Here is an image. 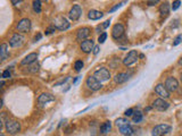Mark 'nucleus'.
I'll use <instances>...</instances> for the list:
<instances>
[{
	"label": "nucleus",
	"instance_id": "obj_1",
	"mask_svg": "<svg viewBox=\"0 0 182 136\" xmlns=\"http://www.w3.org/2000/svg\"><path fill=\"white\" fill-rule=\"evenodd\" d=\"M5 127L9 134H16L21 129V124L14 119H7L5 121Z\"/></svg>",
	"mask_w": 182,
	"mask_h": 136
},
{
	"label": "nucleus",
	"instance_id": "obj_2",
	"mask_svg": "<svg viewBox=\"0 0 182 136\" xmlns=\"http://www.w3.org/2000/svg\"><path fill=\"white\" fill-rule=\"evenodd\" d=\"M172 129L170 125L166 124H162V125H157L153 128V136H164L166 134H169Z\"/></svg>",
	"mask_w": 182,
	"mask_h": 136
},
{
	"label": "nucleus",
	"instance_id": "obj_3",
	"mask_svg": "<svg viewBox=\"0 0 182 136\" xmlns=\"http://www.w3.org/2000/svg\"><path fill=\"white\" fill-rule=\"evenodd\" d=\"M93 76L101 83V82H106V81L110 78V73H109V70L107 68H99V69H97L95 72Z\"/></svg>",
	"mask_w": 182,
	"mask_h": 136
},
{
	"label": "nucleus",
	"instance_id": "obj_4",
	"mask_svg": "<svg viewBox=\"0 0 182 136\" xmlns=\"http://www.w3.org/2000/svg\"><path fill=\"white\" fill-rule=\"evenodd\" d=\"M54 26L58 28V30H60V31H65V30L69 28L71 24H69V22L64 16H58L54 21Z\"/></svg>",
	"mask_w": 182,
	"mask_h": 136
},
{
	"label": "nucleus",
	"instance_id": "obj_5",
	"mask_svg": "<svg viewBox=\"0 0 182 136\" xmlns=\"http://www.w3.org/2000/svg\"><path fill=\"white\" fill-rule=\"evenodd\" d=\"M87 86L90 89L91 91H99L101 89V83L95 77V76H89L87 78Z\"/></svg>",
	"mask_w": 182,
	"mask_h": 136
},
{
	"label": "nucleus",
	"instance_id": "obj_6",
	"mask_svg": "<svg viewBox=\"0 0 182 136\" xmlns=\"http://www.w3.org/2000/svg\"><path fill=\"white\" fill-rule=\"evenodd\" d=\"M31 30V21L28 18H23L17 24V31L21 33H28Z\"/></svg>",
	"mask_w": 182,
	"mask_h": 136
},
{
	"label": "nucleus",
	"instance_id": "obj_7",
	"mask_svg": "<svg viewBox=\"0 0 182 136\" xmlns=\"http://www.w3.org/2000/svg\"><path fill=\"white\" fill-rule=\"evenodd\" d=\"M138 52L136 50H131L126 57H125L124 59H123V64H124L125 66H131V65H133V64H136V60H138Z\"/></svg>",
	"mask_w": 182,
	"mask_h": 136
},
{
	"label": "nucleus",
	"instance_id": "obj_8",
	"mask_svg": "<svg viewBox=\"0 0 182 136\" xmlns=\"http://www.w3.org/2000/svg\"><path fill=\"white\" fill-rule=\"evenodd\" d=\"M170 107V104L167 103V102L165 101L164 99H156L153 103V108L154 109H156V110H158V111H165V110H167Z\"/></svg>",
	"mask_w": 182,
	"mask_h": 136
},
{
	"label": "nucleus",
	"instance_id": "obj_9",
	"mask_svg": "<svg viewBox=\"0 0 182 136\" xmlns=\"http://www.w3.org/2000/svg\"><path fill=\"white\" fill-rule=\"evenodd\" d=\"M81 15H82V8L80 5H74L68 13V16L72 21H78L81 17Z\"/></svg>",
	"mask_w": 182,
	"mask_h": 136
},
{
	"label": "nucleus",
	"instance_id": "obj_10",
	"mask_svg": "<svg viewBox=\"0 0 182 136\" xmlns=\"http://www.w3.org/2000/svg\"><path fill=\"white\" fill-rule=\"evenodd\" d=\"M124 26L122 24H116V25H114L113 30H112V36H113V39L119 40L124 35Z\"/></svg>",
	"mask_w": 182,
	"mask_h": 136
},
{
	"label": "nucleus",
	"instance_id": "obj_11",
	"mask_svg": "<svg viewBox=\"0 0 182 136\" xmlns=\"http://www.w3.org/2000/svg\"><path fill=\"white\" fill-rule=\"evenodd\" d=\"M24 41H25L24 36L21 35V34L16 33L10 38V40H9V44H10V47H13V48H17V47H21V45L24 43Z\"/></svg>",
	"mask_w": 182,
	"mask_h": 136
},
{
	"label": "nucleus",
	"instance_id": "obj_12",
	"mask_svg": "<svg viewBox=\"0 0 182 136\" xmlns=\"http://www.w3.org/2000/svg\"><path fill=\"white\" fill-rule=\"evenodd\" d=\"M165 87L169 92H174L179 87V83L174 77H167L165 81Z\"/></svg>",
	"mask_w": 182,
	"mask_h": 136
},
{
	"label": "nucleus",
	"instance_id": "obj_13",
	"mask_svg": "<svg viewBox=\"0 0 182 136\" xmlns=\"http://www.w3.org/2000/svg\"><path fill=\"white\" fill-rule=\"evenodd\" d=\"M155 92H156V93H157L162 99H169V98H170V92L166 90L165 85H163V84L156 85V87H155Z\"/></svg>",
	"mask_w": 182,
	"mask_h": 136
},
{
	"label": "nucleus",
	"instance_id": "obj_14",
	"mask_svg": "<svg viewBox=\"0 0 182 136\" xmlns=\"http://www.w3.org/2000/svg\"><path fill=\"white\" fill-rule=\"evenodd\" d=\"M93 41L92 40H85L81 43V50L85 52V53H89L91 51H93Z\"/></svg>",
	"mask_w": 182,
	"mask_h": 136
},
{
	"label": "nucleus",
	"instance_id": "obj_15",
	"mask_svg": "<svg viewBox=\"0 0 182 136\" xmlns=\"http://www.w3.org/2000/svg\"><path fill=\"white\" fill-rule=\"evenodd\" d=\"M55 100V96L50 94V93H42L41 95L38 98V102L39 104H46L48 102H51Z\"/></svg>",
	"mask_w": 182,
	"mask_h": 136
},
{
	"label": "nucleus",
	"instance_id": "obj_16",
	"mask_svg": "<svg viewBox=\"0 0 182 136\" xmlns=\"http://www.w3.org/2000/svg\"><path fill=\"white\" fill-rule=\"evenodd\" d=\"M37 59H38V53H35V52H32V53H30V55H28V56L25 57L24 59L22 60V65H32V64H34V62L37 61Z\"/></svg>",
	"mask_w": 182,
	"mask_h": 136
},
{
	"label": "nucleus",
	"instance_id": "obj_17",
	"mask_svg": "<svg viewBox=\"0 0 182 136\" xmlns=\"http://www.w3.org/2000/svg\"><path fill=\"white\" fill-rule=\"evenodd\" d=\"M90 35V28L89 27H82L78 31V35H76V39L78 40H84Z\"/></svg>",
	"mask_w": 182,
	"mask_h": 136
},
{
	"label": "nucleus",
	"instance_id": "obj_18",
	"mask_svg": "<svg viewBox=\"0 0 182 136\" xmlns=\"http://www.w3.org/2000/svg\"><path fill=\"white\" fill-rule=\"evenodd\" d=\"M9 57V51H8V45L4 43L0 47V59L1 61H5L6 59Z\"/></svg>",
	"mask_w": 182,
	"mask_h": 136
},
{
	"label": "nucleus",
	"instance_id": "obj_19",
	"mask_svg": "<svg viewBox=\"0 0 182 136\" xmlns=\"http://www.w3.org/2000/svg\"><path fill=\"white\" fill-rule=\"evenodd\" d=\"M102 16H104V14H102L101 11L95 10V9L90 10V11H89V14H88V17L90 18L91 21H97V19H100Z\"/></svg>",
	"mask_w": 182,
	"mask_h": 136
},
{
	"label": "nucleus",
	"instance_id": "obj_20",
	"mask_svg": "<svg viewBox=\"0 0 182 136\" xmlns=\"http://www.w3.org/2000/svg\"><path fill=\"white\" fill-rule=\"evenodd\" d=\"M128 79H129V75H128V74H125V73H119L114 77V81H115L117 84L125 83Z\"/></svg>",
	"mask_w": 182,
	"mask_h": 136
},
{
	"label": "nucleus",
	"instance_id": "obj_21",
	"mask_svg": "<svg viewBox=\"0 0 182 136\" xmlns=\"http://www.w3.org/2000/svg\"><path fill=\"white\" fill-rule=\"evenodd\" d=\"M119 132L122 135L125 136H130L133 134V128L131 127V125H128V126H123V127H119Z\"/></svg>",
	"mask_w": 182,
	"mask_h": 136
},
{
	"label": "nucleus",
	"instance_id": "obj_22",
	"mask_svg": "<svg viewBox=\"0 0 182 136\" xmlns=\"http://www.w3.org/2000/svg\"><path fill=\"white\" fill-rule=\"evenodd\" d=\"M159 11L163 16H166L169 13H170V4L169 2H163L160 7H159Z\"/></svg>",
	"mask_w": 182,
	"mask_h": 136
},
{
	"label": "nucleus",
	"instance_id": "obj_23",
	"mask_svg": "<svg viewBox=\"0 0 182 136\" xmlns=\"http://www.w3.org/2000/svg\"><path fill=\"white\" fill-rule=\"evenodd\" d=\"M110 129H112L110 121H105V123L101 125V127H100V133H101V134H107Z\"/></svg>",
	"mask_w": 182,
	"mask_h": 136
},
{
	"label": "nucleus",
	"instance_id": "obj_24",
	"mask_svg": "<svg viewBox=\"0 0 182 136\" xmlns=\"http://www.w3.org/2000/svg\"><path fill=\"white\" fill-rule=\"evenodd\" d=\"M143 118V115H142L141 111H136L132 116V119H133V123H140Z\"/></svg>",
	"mask_w": 182,
	"mask_h": 136
},
{
	"label": "nucleus",
	"instance_id": "obj_25",
	"mask_svg": "<svg viewBox=\"0 0 182 136\" xmlns=\"http://www.w3.org/2000/svg\"><path fill=\"white\" fill-rule=\"evenodd\" d=\"M116 125H117V127H123V126H128V125H130V123H129V120L125 118H119L116 119Z\"/></svg>",
	"mask_w": 182,
	"mask_h": 136
},
{
	"label": "nucleus",
	"instance_id": "obj_26",
	"mask_svg": "<svg viewBox=\"0 0 182 136\" xmlns=\"http://www.w3.org/2000/svg\"><path fill=\"white\" fill-rule=\"evenodd\" d=\"M33 10L35 11L37 14H40V13H41V1H40V0L33 1Z\"/></svg>",
	"mask_w": 182,
	"mask_h": 136
},
{
	"label": "nucleus",
	"instance_id": "obj_27",
	"mask_svg": "<svg viewBox=\"0 0 182 136\" xmlns=\"http://www.w3.org/2000/svg\"><path fill=\"white\" fill-rule=\"evenodd\" d=\"M109 24H110V21H109V19H108V21H106V22H104V24L99 25V26H98V27L96 28L97 32H98L99 30H104V28H107L108 26H109Z\"/></svg>",
	"mask_w": 182,
	"mask_h": 136
},
{
	"label": "nucleus",
	"instance_id": "obj_28",
	"mask_svg": "<svg viewBox=\"0 0 182 136\" xmlns=\"http://www.w3.org/2000/svg\"><path fill=\"white\" fill-rule=\"evenodd\" d=\"M107 39V33H105V32H102L100 35H99V38H98V42L99 43H104L105 41Z\"/></svg>",
	"mask_w": 182,
	"mask_h": 136
},
{
	"label": "nucleus",
	"instance_id": "obj_29",
	"mask_svg": "<svg viewBox=\"0 0 182 136\" xmlns=\"http://www.w3.org/2000/svg\"><path fill=\"white\" fill-rule=\"evenodd\" d=\"M74 67H75V69L79 72V70H81L82 69V67H83V61L82 60H78V61H75V64H74Z\"/></svg>",
	"mask_w": 182,
	"mask_h": 136
},
{
	"label": "nucleus",
	"instance_id": "obj_30",
	"mask_svg": "<svg viewBox=\"0 0 182 136\" xmlns=\"http://www.w3.org/2000/svg\"><path fill=\"white\" fill-rule=\"evenodd\" d=\"M181 42H182V35L180 34V35H178L175 39H174V41H173V45H174V47H176V45L180 44Z\"/></svg>",
	"mask_w": 182,
	"mask_h": 136
},
{
	"label": "nucleus",
	"instance_id": "obj_31",
	"mask_svg": "<svg viewBox=\"0 0 182 136\" xmlns=\"http://www.w3.org/2000/svg\"><path fill=\"white\" fill-rule=\"evenodd\" d=\"M39 67H40V65L37 61H35L33 65L31 66V69H30V72H32V73H35V72H38V70H39Z\"/></svg>",
	"mask_w": 182,
	"mask_h": 136
},
{
	"label": "nucleus",
	"instance_id": "obj_32",
	"mask_svg": "<svg viewBox=\"0 0 182 136\" xmlns=\"http://www.w3.org/2000/svg\"><path fill=\"white\" fill-rule=\"evenodd\" d=\"M180 5H181V1H180V0H176V1H174V2L172 4V9H173V10H176V9L180 7Z\"/></svg>",
	"mask_w": 182,
	"mask_h": 136
},
{
	"label": "nucleus",
	"instance_id": "obj_33",
	"mask_svg": "<svg viewBox=\"0 0 182 136\" xmlns=\"http://www.w3.org/2000/svg\"><path fill=\"white\" fill-rule=\"evenodd\" d=\"M133 113H134V110H133L132 108H130V109L125 110L124 115H125V116H128V117H130V116H133Z\"/></svg>",
	"mask_w": 182,
	"mask_h": 136
},
{
	"label": "nucleus",
	"instance_id": "obj_34",
	"mask_svg": "<svg viewBox=\"0 0 182 136\" xmlns=\"http://www.w3.org/2000/svg\"><path fill=\"white\" fill-rule=\"evenodd\" d=\"M123 4H125V2H119V4H117V5H115V6L113 7V8H112V9L109 10V13H113V11L117 10L119 7H122V5H123Z\"/></svg>",
	"mask_w": 182,
	"mask_h": 136
},
{
	"label": "nucleus",
	"instance_id": "obj_35",
	"mask_svg": "<svg viewBox=\"0 0 182 136\" xmlns=\"http://www.w3.org/2000/svg\"><path fill=\"white\" fill-rule=\"evenodd\" d=\"M55 26H50V27H48L47 30H46V34L48 35V34H52L54 32H55Z\"/></svg>",
	"mask_w": 182,
	"mask_h": 136
},
{
	"label": "nucleus",
	"instance_id": "obj_36",
	"mask_svg": "<svg viewBox=\"0 0 182 136\" xmlns=\"http://www.w3.org/2000/svg\"><path fill=\"white\" fill-rule=\"evenodd\" d=\"M11 76V74H10V72L7 69V70H5L4 73H2V78H9Z\"/></svg>",
	"mask_w": 182,
	"mask_h": 136
},
{
	"label": "nucleus",
	"instance_id": "obj_37",
	"mask_svg": "<svg viewBox=\"0 0 182 136\" xmlns=\"http://www.w3.org/2000/svg\"><path fill=\"white\" fill-rule=\"evenodd\" d=\"M99 50H100V48H99V45H96V47L93 48V53H95V55H97V53L99 52Z\"/></svg>",
	"mask_w": 182,
	"mask_h": 136
},
{
	"label": "nucleus",
	"instance_id": "obj_38",
	"mask_svg": "<svg viewBox=\"0 0 182 136\" xmlns=\"http://www.w3.org/2000/svg\"><path fill=\"white\" fill-rule=\"evenodd\" d=\"M147 4L148 6H155L156 4H158V1H157V0H155V1H148Z\"/></svg>",
	"mask_w": 182,
	"mask_h": 136
},
{
	"label": "nucleus",
	"instance_id": "obj_39",
	"mask_svg": "<svg viewBox=\"0 0 182 136\" xmlns=\"http://www.w3.org/2000/svg\"><path fill=\"white\" fill-rule=\"evenodd\" d=\"M41 38H42V35H41V34H38V35H35V38H34V42H37V41H39L40 39H41Z\"/></svg>",
	"mask_w": 182,
	"mask_h": 136
},
{
	"label": "nucleus",
	"instance_id": "obj_40",
	"mask_svg": "<svg viewBox=\"0 0 182 136\" xmlns=\"http://www.w3.org/2000/svg\"><path fill=\"white\" fill-rule=\"evenodd\" d=\"M67 79H68V77H65V78H64V79H62V81H60V82H58V83H56V85L64 84V83H65V82H66V81H67Z\"/></svg>",
	"mask_w": 182,
	"mask_h": 136
},
{
	"label": "nucleus",
	"instance_id": "obj_41",
	"mask_svg": "<svg viewBox=\"0 0 182 136\" xmlns=\"http://www.w3.org/2000/svg\"><path fill=\"white\" fill-rule=\"evenodd\" d=\"M19 2H21V0H11L13 5H16V4H19Z\"/></svg>",
	"mask_w": 182,
	"mask_h": 136
},
{
	"label": "nucleus",
	"instance_id": "obj_42",
	"mask_svg": "<svg viewBox=\"0 0 182 136\" xmlns=\"http://www.w3.org/2000/svg\"><path fill=\"white\" fill-rule=\"evenodd\" d=\"M179 64H180V65H182V57H181V59L179 60Z\"/></svg>",
	"mask_w": 182,
	"mask_h": 136
},
{
	"label": "nucleus",
	"instance_id": "obj_43",
	"mask_svg": "<svg viewBox=\"0 0 182 136\" xmlns=\"http://www.w3.org/2000/svg\"><path fill=\"white\" fill-rule=\"evenodd\" d=\"M181 81H182V72H181Z\"/></svg>",
	"mask_w": 182,
	"mask_h": 136
}]
</instances>
